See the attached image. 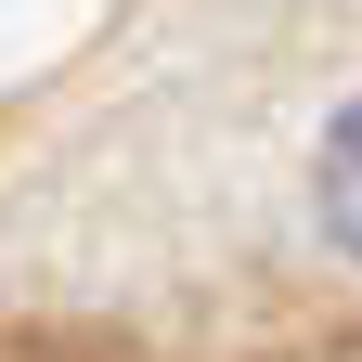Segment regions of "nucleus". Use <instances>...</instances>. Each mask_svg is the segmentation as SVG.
Here are the masks:
<instances>
[{
  "instance_id": "f257e3e1",
  "label": "nucleus",
  "mask_w": 362,
  "mask_h": 362,
  "mask_svg": "<svg viewBox=\"0 0 362 362\" xmlns=\"http://www.w3.org/2000/svg\"><path fill=\"white\" fill-rule=\"evenodd\" d=\"M310 194H324V233H337V246L362 259V104H349V117L324 129V181H310Z\"/></svg>"
}]
</instances>
